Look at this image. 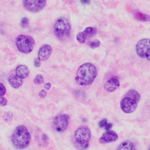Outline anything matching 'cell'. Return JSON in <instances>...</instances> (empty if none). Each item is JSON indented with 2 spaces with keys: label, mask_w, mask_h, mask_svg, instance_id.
I'll return each mask as SVG.
<instances>
[{
  "label": "cell",
  "mask_w": 150,
  "mask_h": 150,
  "mask_svg": "<svg viewBox=\"0 0 150 150\" xmlns=\"http://www.w3.org/2000/svg\"><path fill=\"white\" fill-rule=\"evenodd\" d=\"M107 120L106 118H103L101 120H100L98 122V126L100 128H104L105 125L107 124Z\"/></svg>",
  "instance_id": "cb8c5ba5"
},
{
  "label": "cell",
  "mask_w": 150,
  "mask_h": 150,
  "mask_svg": "<svg viewBox=\"0 0 150 150\" xmlns=\"http://www.w3.org/2000/svg\"><path fill=\"white\" fill-rule=\"evenodd\" d=\"M120 85V81L117 77H112L108 80H107L104 85V89L107 92H112L116 90Z\"/></svg>",
  "instance_id": "7c38bea8"
},
{
  "label": "cell",
  "mask_w": 150,
  "mask_h": 150,
  "mask_svg": "<svg viewBox=\"0 0 150 150\" xmlns=\"http://www.w3.org/2000/svg\"><path fill=\"white\" fill-rule=\"evenodd\" d=\"M100 45V42L98 40H95L93 42H92L90 45V46L91 49H95L97 48L98 47H99Z\"/></svg>",
  "instance_id": "7402d4cb"
},
{
  "label": "cell",
  "mask_w": 150,
  "mask_h": 150,
  "mask_svg": "<svg viewBox=\"0 0 150 150\" xmlns=\"http://www.w3.org/2000/svg\"><path fill=\"white\" fill-rule=\"evenodd\" d=\"M150 49V39L145 38L139 40L136 45V52L141 58H145L146 52Z\"/></svg>",
  "instance_id": "9c48e42d"
},
{
  "label": "cell",
  "mask_w": 150,
  "mask_h": 150,
  "mask_svg": "<svg viewBox=\"0 0 150 150\" xmlns=\"http://www.w3.org/2000/svg\"><path fill=\"white\" fill-rule=\"evenodd\" d=\"M69 123V115L66 114H62L56 116L54 118L53 121V126L57 132H62L67 128Z\"/></svg>",
  "instance_id": "ba28073f"
},
{
  "label": "cell",
  "mask_w": 150,
  "mask_h": 150,
  "mask_svg": "<svg viewBox=\"0 0 150 150\" xmlns=\"http://www.w3.org/2000/svg\"><path fill=\"white\" fill-rule=\"evenodd\" d=\"M145 58H146L148 60L150 61V49L146 52V54H145Z\"/></svg>",
  "instance_id": "f1b7e54d"
},
{
  "label": "cell",
  "mask_w": 150,
  "mask_h": 150,
  "mask_svg": "<svg viewBox=\"0 0 150 150\" xmlns=\"http://www.w3.org/2000/svg\"><path fill=\"white\" fill-rule=\"evenodd\" d=\"M46 95H47V91L45 90H42L39 93V96L40 98H44L46 96Z\"/></svg>",
  "instance_id": "484cf974"
},
{
  "label": "cell",
  "mask_w": 150,
  "mask_h": 150,
  "mask_svg": "<svg viewBox=\"0 0 150 150\" xmlns=\"http://www.w3.org/2000/svg\"><path fill=\"white\" fill-rule=\"evenodd\" d=\"M45 88L46 90H49L51 88V83H47L45 85Z\"/></svg>",
  "instance_id": "f546056e"
},
{
  "label": "cell",
  "mask_w": 150,
  "mask_h": 150,
  "mask_svg": "<svg viewBox=\"0 0 150 150\" xmlns=\"http://www.w3.org/2000/svg\"><path fill=\"white\" fill-rule=\"evenodd\" d=\"M83 32L86 34V35H91V34L93 35V34H94L95 32H96V29H94V28H92V27L89 26V27H87V28L84 30Z\"/></svg>",
  "instance_id": "44dd1931"
},
{
  "label": "cell",
  "mask_w": 150,
  "mask_h": 150,
  "mask_svg": "<svg viewBox=\"0 0 150 150\" xmlns=\"http://www.w3.org/2000/svg\"><path fill=\"white\" fill-rule=\"evenodd\" d=\"M112 127V123H107V124L105 125V127H104V129L106 131L108 130H110V129Z\"/></svg>",
  "instance_id": "83f0119b"
},
{
  "label": "cell",
  "mask_w": 150,
  "mask_h": 150,
  "mask_svg": "<svg viewBox=\"0 0 150 150\" xmlns=\"http://www.w3.org/2000/svg\"><path fill=\"white\" fill-rule=\"evenodd\" d=\"M116 150H135V147L132 142L126 140L121 142Z\"/></svg>",
  "instance_id": "9a60e30c"
},
{
  "label": "cell",
  "mask_w": 150,
  "mask_h": 150,
  "mask_svg": "<svg viewBox=\"0 0 150 150\" xmlns=\"http://www.w3.org/2000/svg\"><path fill=\"white\" fill-rule=\"evenodd\" d=\"M6 93V88L4 84L0 83V97L4 96Z\"/></svg>",
  "instance_id": "603a6c76"
},
{
  "label": "cell",
  "mask_w": 150,
  "mask_h": 150,
  "mask_svg": "<svg viewBox=\"0 0 150 150\" xmlns=\"http://www.w3.org/2000/svg\"><path fill=\"white\" fill-rule=\"evenodd\" d=\"M7 100L4 97H0V105L1 106H5L7 104Z\"/></svg>",
  "instance_id": "d4e9b609"
},
{
  "label": "cell",
  "mask_w": 150,
  "mask_h": 150,
  "mask_svg": "<svg viewBox=\"0 0 150 150\" xmlns=\"http://www.w3.org/2000/svg\"><path fill=\"white\" fill-rule=\"evenodd\" d=\"M71 26L68 19L64 17L58 18L54 25V33L59 39L63 40L69 37L70 34Z\"/></svg>",
  "instance_id": "5b68a950"
},
{
  "label": "cell",
  "mask_w": 150,
  "mask_h": 150,
  "mask_svg": "<svg viewBox=\"0 0 150 150\" xmlns=\"http://www.w3.org/2000/svg\"><path fill=\"white\" fill-rule=\"evenodd\" d=\"M91 132L87 126H80L74 132L75 146L80 150H86L89 145Z\"/></svg>",
  "instance_id": "277c9868"
},
{
  "label": "cell",
  "mask_w": 150,
  "mask_h": 150,
  "mask_svg": "<svg viewBox=\"0 0 150 150\" xmlns=\"http://www.w3.org/2000/svg\"><path fill=\"white\" fill-rule=\"evenodd\" d=\"M22 79L16 74H12L8 77V81L10 85L14 88H18L22 84Z\"/></svg>",
  "instance_id": "4fadbf2b"
},
{
  "label": "cell",
  "mask_w": 150,
  "mask_h": 150,
  "mask_svg": "<svg viewBox=\"0 0 150 150\" xmlns=\"http://www.w3.org/2000/svg\"><path fill=\"white\" fill-rule=\"evenodd\" d=\"M117 134L111 130H108L104 132L102 136L99 139V142L101 144H106L114 142L118 139Z\"/></svg>",
  "instance_id": "30bf717a"
},
{
  "label": "cell",
  "mask_w": 150,
  "mask_h": 150,
  "mask_svg": "<svg viewBox=\"0 0 150 150\" xmlns=\"http://www.w3.org/2000/svg\"><path fill=\"white\" fill-rule=\"evenodd\" d=\"M15 43L19 52L23 53H28L32 51L35 45V40L29 35H20L16 37Z\"/></svg>",
  "instance_id": "8992f818"
},
{
  "label": "cell",
  "mask_w": 150,
  "mask_h": 150,
  "mask_svg": "<svg viewBox=\"0 0 150 150\" xmlns=\"http://www.w3.org/2000/svg\"><path fill=\"white\" fill-rule=\"evenodd\" d=\"M3 118H4V120L6 122L11 121L13 118V114L11 112H9V111L6 112L4 113Z\"/></svg>",
  "instance_id": "ffe728a7"
},
{
  "label": "cell",
  "mask_w": 150,
  "mask_h": 150,
  "mask_svg": "<svg viewBox=\"0 0 150 150\" xmlns=\"http://www.w3.org/2000/svg\"><path fill=\"white\" fill-rule=\"evenodd\" d=\"M149 150H150V147H149Z\"/></svg>",
  "instance_id": "d6a6232c"
},
{
  "label": "cell",
  "mask_w": 150,
  "mask_h": 150,
  "mask_svg": "<svg viewBox=\"0 0 150 150\" xmlns=\"http://www.w3.org/2000/svg\"><path fill=\"white\" fill-rule=\"evenodd\" d=\"M80 2L83 4H89L90 3V0H80Z\"/></svg>",
  "instance_id": "4dcf8cb0"
},
{
  "label": "cell",
  "mask_w": 150,
  "mask_h": 150,
  "mask_svg": "<svg viewBox=\"0 0 150 150\" xmlns=\"http://www.w3.org/2000/svg\"><path fill=\"white\" fill-rule=\"evenodd\" d=\"M135 16L137 20L140 21H143V22L150 21V16L149 15L141 13L140 12H137L135 13Z\"/></svg>",
  "instance_id": "2e32d148"
},
{
  "label": "cell",
  "mask_w": 150,
  "mask_h": 150,
  "mask_svg": "<svg viewBox=\"0 0 150 150\" xmlns=\"http://www.w3.org/2000/svg\"><path fill=\"white\" fill-rule=\"evenodd\" d=\"M34 65L36 67H39L40 66V60L38 58L35 59L34 60Z\"/></svg>",
  "instance_id": "4316f807"
},
{
  "label": "cell",
  "mask_w": 150,
  "mask_h": 150,
  "mask_svg": "<svg viewBox=\"0 0 150 150\" xmlns=\"http://www.w3.org/2000/svg\"><path fill=\"white\" fill-rule=\"evenodd\" d=\"M30 140L31 136L28 129L22 125L16 127L11 137L12 145L18 149H23L27 148L30 142Z\"/></svg>",
  "instance_id": "7a4b0ae2"
},
{
  "label": "cell",
  "mask_w": 150,
  "mask_h": 150,
  "mask_svg": "<svg viewBox=\"0 0 150 150\" xmlns=\"http://www.w3.org/2000/svg\"><path fill=\"white\" fill-rule=\"evenodd\" d=\"M21 27L23 29H26L29 26V19L26 17H23L21 19Z\"/></svg>",
  "instance_id": "d6986e66"
},
{
  "label": "cell",
  "mask_w": 150,
  "mask_h": 150,
  "mask_svg": "<svg viewBox=\"0 0 150 150\" xmlns=\"http://www.w3.org/2000/svg\"><path fill=\"white\" fill-rule=\"evenodd\" d=\"M15 71L16 74L21 79L26 78L29 74V69L28 67L23 64L17 66Z\"/></svg>",
  "instance_id": "5bb4252c"
},
{
  "label": "cell",
  "mask_w": 150,
  "mask_h": 150,
  "mask_svg": "<svg viewBox=\"0 0 150 150\" xmlns=\"http://www.w3.org/2000/svg\"><path fill=\"white\" fill-rule=\"evenodd\" d=\"M42 138H43V141H46V140H47V136H46V134H43V135H42Z\"/></svg>",
  "instance_id": "1f68e13d"
},
{
  "label": "cell",
  "mask_w": 150,
  "mask_h": 150,
  "mask_svg": "<svg viewBox=\"0 0 150 150\" xmlns=\"http://www.w3.org/2000/svg\"><path fill=\"white\" fill-rule=\"evenodd\" d=\"M46 4V0H23L25 9L30 12L36 13L42 11Z\"/></svg>",
  "instance_id": "52a82bcc"
},
{
  "label": "cell",
  "mask_w": 150,
  "mask_h": 150,
  "mask_svg": "<svg viewBox=\"0 0 150 150\" xmlns=\"http://www.w3.org/2000/svg\"><path fill=\"white\" fill-rule=\"evenodd\" d=\"M140 100L139 93L134 89L128 90L120 102L121 110L126 114L134 112Z\"/></svg>",
  "instance_id": "3957f363"
},
{
  "label": "cell",
  "mask_w": 150,
  "mask_h": 150,
  "mask_svg": "<svg viewBox=\"0 0 150 150\" xmlns=\"http://www.w3.org/2000/svg\"><path fill=\"white\" fill-rule=\"evenodd\" d=\"M86 38V34L84 32H80L78 33L76 35V39L77 41L80 43H83L85 42Z\"/></svg>",
  "instance_id": "e0dca14e"
},
{
  "label": "cell",
  "mask_w": 150,
  "mask_h": 150,
  "mask_svg": "<svg viewBox=\"0 0 150 150\" xmlns=\"http://www.w3.org/2000/svg\"><path fill=\"white\" fill-rule=\"evenodd\" d=\"M44 82V79L42 74H38L35 76V79H33V83L39 85L42 84Z\"/></svg>",
  "instance_id": "ac0fdd59"
},
{
  "label": "cell",
  "mask_w": 150,
  "mask_h": 150,
  "mask_svg": "<svg viewBox=\"0 0 150 150\" xmlns=\"http://www.w3.org/2000/svg\"><path fill=\"white\" fill-rule=\"evenodd\" d=\"M97 74L96 66L91 63H86L79 67L75 80L80 86H88L93 83Z\"/></svg>",
  "instance_id": "6da1fadb"
},
{
  "label": "cell",
  "mask_w": 150,
  "mask_h": 150,
  "mask_svg": "<svg viewBox=\"0 0 150 150\" xmlns=\"http://www.w3.org/2000/svg\"><path fill=\"white\" fill-rule=\"evenodd\" d=\"M52 52V48L49 45H42L38 51V59L40 61H45L48 59Z\"/></svg>",
  "instance_id": "8fae6325"
}]
</instances>
